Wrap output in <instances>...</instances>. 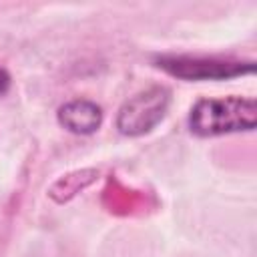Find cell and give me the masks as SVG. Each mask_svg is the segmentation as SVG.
Returning a JSON list of instances; mask_svg holds the SVG:
<instances>
[{"label":"cell","instance_id":"6da1fadb","mask_svg":"<svg viewBox=\"0 0 257 257\" xmlns=\"http://www.w3.org/2000/svg\"><path fill=\"white\" fill-rule=\"evenodd\" d=\"M257 124V102L249 96L199 98L189 112V128L197 137H219L253 131Z\"/></svg>","mask_w":257,"mask_h":257},{"label":"cell","instance_id":"7a4b0ae2","mask_svg":"<svg viewBox=\"0 0 257 257\" xmlns=\"http://www.w3.org/2000/svg\"><path fill=\"white\" fill-rule=\"evenodd\" d=\"M155 66L165 70L171 76L181 80H229L243 74L255 72V62L247 60H225L215 56H189V54H161L155 60Z\"/></svg>","mask_w":257,"mask_h":257},{"label":"cell","instance_id":"3957f363","mask_svg":"<svg viewBox=\"0 0 257 257\" xmlns=\"http://www.w3.org/2000/svg\"><path fill=\"white\" fill-rule=\"evenodd\" d=\"M171 90L167 86H151L122 102L116 114V128L124 137H143L151 133L167 114Z\"/></svg>","mask_w":257,"mask_h":257},{"label":"cell","instance_id":"277c9868","mask_svg":"<svg viewBox=\"0 0 257 257\" xmlns=\"http://www.w3.org/2000/svg\"><path fill=\"white\" fill-rule=\"evenodd\" d=\"M56 118L68 133L92 135L102 124V108L88 98H74L58 108Z\"/></svg>","mask_w":257,"mask_h":257},{"label":"cell","instance_id":"5b68a950","mask_svg":"<svg viewBox=\"0 0 257 257\" xmlns=\"http://www.w3.org/2000/svg\"><path fill=\"white\" fill-rule=\"evenodd\" d=\"M96 177H98V171H94V169L74 171V173H70V175H66V177L58 179V181L50 187L48 195H50L54 201L64 203V201L72 199L76 193H80L84 187H88Z\"/></svg>","mask_w":257,"mask_h":257},{"label":"cell","instance_id":"8992f818","mask_svg":"<svg viewBox=\"0 0 257 257\" xmlns=\"http://www.w3.org/2000/svg\"><path fill=\"white\" fill-rule=\"evenodd\" d=\"M10 84H12V78H10V72L0 66V96H4L8 90H10Z\"/></svg>","mask_w":257,"mask_h":257}]
</instances>
